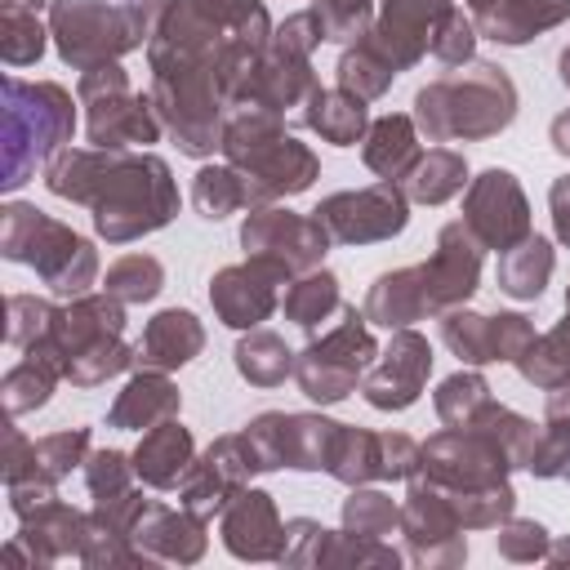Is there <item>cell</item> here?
<instances>
[{
  "label": "cell",
  "mask_w": 570,
  "mask_h": 570,
  "mask_svg": "<svg viewBox=\"0 0 570 570\" xmlns=\"http://www.w3.org/2000/svg\"><path fill=\"white\" fill-rule=\"evenodd\" d=\"M45 183L53 196L89 205L94 227L116 245L165 227L178 209L169 165L156 156H129L116 147H94V151L62 147L49 160Z\"/></svg>",
  "instance_id": "6da1fadb"
},
{
  "label": "cell",
  "mask_w": 570,
  "mask_h": 570,
  "mask_svg": "<svg viewBox=\"0 0 570 570\" xmlns=\"http://www.w3.org/2000/svg\"><path fill=\"white\" fill-rule=\"evenodd\" d=\"M512 116H517V89L490 62L450 71V76L432 80L428 89H419V98H414V120L423 125V134L432 142L490 138V134L508 129Z\"/></svg>",
  "instance_id": "7a4b0ae2"
},
{
  "label": "cell",
  "mask_w": 570,
  "mask_h": 570,
  "mask_svg": "<svg viewBox=\"0 0 570 570\" xmlns=\"http://www.w3.org/2000/svg\"><path fill=\"white\" fill-rule=\"evenodd\" d=\"M76 129L71 94L62 85H31L9 76L4 80V187H22L36 165L62 151V142Z\"/></svg>",
  "instance_id": "3957f363"
},
{
  "label": "cell",
  "mask_w": 570,
  "mask_h": 570,
  "mask_svg": "<svg viewBox=\"0 0 570 570\" xmlns=\"http://www.w3.org/2000/svg\"><path fill=\"white\" fill-rule=\"evenodd\" d=\"M223 151L245 174L254 200L303 191L316 178V156L281 129L276 111H263V107H249L223 129Z\"/></svg>",
  "instance_id": "277c9868"
},
{
  "label": "cell",
  "mask_w": 570,
  "mask_h": 570,
  "mask_svg": "<svg viewBox=\"0 0 570 570\" xmlns=\"http://www.w3.org/2000/svg\"><path fill=\"white\" fill-rule=\"evenodd\" d=\"M0 249L13 263H31L53 294L80 298L89 289V281L98 276L94 245L85 236H76L71 227H62L58 218H49V214H40L36 205H22V200L4 205Z\"/></svg>",
  "instance_id": "5b68a950"
},
{
  "label": "cell",
  "mask_w": 570,
  "mask_h": 570,
  "mask_svg": "<svg viewBox=\"0 0 570 570\" xmlns=\"http://www.w3.org/2000/svg\"><path fill=\"white\" fill-rule=\"evenodd\" d=\"M49 36L58 40L62 62H71L76 71H89L138 49L147 36V13H129L107 0H53Z\"/></svg>",
  "instance_id": "8992f818"
},
{
  "label": "cell",
  "mask_w": 570,
  "mask_h": 570,
  "mask_svg": "<svg viewBox=\"0 0 570 570\" xmlns=\"http://www.w3.org/2000/svg\"><path fill=\"white\" fill-rule=\"evenodd\" d=\"M80 102L89 107V142L94 147H134V142H156L160 125L151 120V102L138 98L116 62L89 67L80 76Z\"/></svg>",
  "instance_id": "52a82bcc"
},
{
  "label": "cell",
  "mask_w": 570,
  "mask_h": 570,
  "mask_svg": "<svg viewBox=\"0 0 570 570\" xmlns=\"http://www.w3.org/2000/svg\"><path fill=\"white\" fill-rule=\"evenodd\" d=\"M374 356H379V352H374V338H370V330H365V312L356 316V307H352L338 330H330L325 338H316V343L294 361V379H298V387H303L312 401L330 405V401H343V396L356 387V379L370 370Z\"/></svg>",
  "instance_id": "ba28073f"
},
{
  "label": "cell",
  "mask_w": 570,
  "mask_h": 570,
  "mask_svg": "<svg viewBox=\"0 0 570 570\" xmlns=\"http://www.w3.org/2000/svg\"><path fill=\"white\" fill-rule=\"evenodd\" d=\"M312 218L325 227L330 245H370V240L396 236L405 227L410 209H405V191L392 178H383L374 187L338 191V196L321 200Z\"/></svg>",
  "instance_id": "9c48e42d"
},
{
  "label": "cell",
  "mask_w": 570,
  "mask_h": 570,
  "mask_svg": "<svg viewBox=\"0 0 570 570\" xmlns=\"http://www.w3.org/2000/svg\"><path fill=\"white\" fill-rule=\"evenodd\" d=\"M401 530H405L410 557L419 566H454L468 552L463 521H459L450 494L436 481H428V476H414L410 481V499L401 508Z\"/></svg>",
  "instance_id": "30bf717a"
},
{
  "label": "cell",
  "mask_w": 570,
  "mask_h": 570,
  "mask_svg": "<svg viewBox=\"0 0 570 570\" xmlns=\"http://www.w3.org/2000/svg\"><path fill=\"white\" fill-rule=\"evenodd\" d=\"M463 227L485 249H499V254L530 236V209L508 169H485L481 178H472L463 200Z\"/></svg>",
  "instance_id": "8fae6325"
},
{
  "label": "cell",
  "mask_w": 570,
  "mask_h": 570,
  "mask_svg": "<svg viewBox=\"0 0 570 570\" xmlns=\"http://www.w3.org/2000/svg\"><path fill=\"white\" fill-rule=\"evenodd\" d=\"M240 245L258 258L281 263L289 276L294 272H312L325 258V227L316 218H298L289 209H258L249 214V223L240 227Z\"/></svg>",
  "instance_id": "7c38bea8"
},
{
  "label": "cell",
  "mask_w": 570,
  "mask_h": 570,
  "mask_svg": "<svg viewBox=\"0 0 570 570\" xmlns=\"http://www.w3.org/2000/svg\"><path fill=\"white\" fill-rule=\"evenodd\" d=\"M285 276H289V272H285L281 263L249 254L245 263L223 267V272L209 281L214 312H218L223 325H232V330H254L258 321L272 316V307H276V285H281Z\"/></svg>",
  "instance_id": "4fadbf2b"
},
{
  "label": "cell",
  "mask_w": 570,
  "mask_h": 570,
  "mask_svg": "<svg viewBox=\"0 0 570 570\" xmlns=\"http://www.w3.org/2000/svg\"><path fill=\"white\" fill-rule=\"evenodd\" d=\"M481 249H485V245L463 227V218L441 227L436 254H432L428 263H419L423 294H428V312H450V307H459V303L476 289Z\"/></svg>",
  "instance_id": "5bb4252c"
},
{
  "label": "cell",
  "mask_w": 570,
  "mask_h": 570,
  "mask_svg": "<svg viewBox=\"0 0 570 570\" xmlns=\"http://www.w3.org/2000/svg\"><path fill=\"white\" fill-rule=\"evenodd\" d=\"M428 370H432V347L423 334H414L410 325L392 334V347L383 352V361L374 370H365V401L374 410H405L419 401L423 383H428Z\"/></svg>",
  "instance_id": "9a60e30c"
},
{
  "label": "cell",
  "mask_w": 570,
  "mask_h": 570,
  "mask_svg": "<svg viewBox=\"0 0 570 570\" xmlns=\"http://www.w3.org/2000/svg\"><path fill=\"white\" fill-rule=\"evenodd\" d=\"M450 9H454L450 0H379V27L365 31V36L401 71V67H414L428 53L432 31L441 27V18Z\"/></svg>",
  "instance_id": "2e32d148"
},
{
  "label": "cell",
  "mask_w": 570,
  "mask_h": 570,
  "mask_svg": "<svg viewBox=\"0 0 570 570\" xmlns=\"http://www.w3.org/2000/svg\"><path fill=\"white\" fill-rule=\"evenodd\" d=\"M223 543L227 552L245 557V561H267L281 557L285 548V525L276 517L272 494L263 490H240L227 508H223Z\"/></svg>",
  "instance_id": "e0dca14e"
},
{
  "label": "cell",
  "mask_w": 570,
  "mask_h": 570,
  "mask_svg": "<svg viewBox=\"0 0 570 570\" xmlns=\"http://www.w3.org/2000/svg\"><path fill=\"white\" fill-rule=\"evenodd\" d=\"M134 543L151 561H196L205 552V517L187 512L183 503H178V512L147 503L134 525Z\"/></svg>",
  "instance_id": "ac0fdd59"
},
{
  "label": "cell",
  "mask_w": 570,
  "mask_h": 570,
  "mask_svg": "<svg viewBox=\"0 0 570 570\" xmlns=\"http://www.w3.org/2000/svg\"><path fill=\"white\" fill-rule=\"evenodd\" d=\"M18 521H22L18 543H27V548H31V561H40V566L62 561V557H71V552L80 557V548H85L89 517H80L76 508H67V503H58V499H45V503L27 508Z\"/></svg>",
  "instance_id": "d6986e66"
},
{
  "label": "cell",
  "mask_w": 570,
  "mask_h": 570,
  "mask_svg": "<svg viewBox=\"0 0 570 570\" xmlns=\"http://www.w3.org/2000/svg\"><path fill=\"white\" fill-rule=\"evenodd\" d=\"M566 18H570V0H490L481 13H472L476 31L499 45H525Z\"/></svg>",
  "instance_id": "ffe728a7"
},
{
  "label": "cell",
  "mask_w": 570,
  "mask_h": 570,
  "mask_svg": "<svg viewBox=\"0 0 570 570\" xmlns=\"http://www.w3.org/2000/svg\"><path fill=\"white\" fill-rule=\"evenodd\" d=\"M200 347H205L200 321H196L191 312L169 307V312H160V316L147 321L142 343H138V361H142V370H178V365H187Z\"/></svg>",
  "instance_id": "44dd1931"
},
{
  "label": "cell",
  "mask_w": 570,
  "mask_h": 570,
  "mask_svg": "<svg viewBox=\"0 0 570 570\" xmlns=\"http://www.w3.org/2000/svg\"><path fill=\"white\" fill-rule=\"evenodd\" d=\"M165 419H178V387L165 379V370H142L125 383V392L116 396L107 423L111 428H129V432H142V428H156Z\"/></svg>",
  "instance_id": "7402d4cb"
},
{
  "label": "cell",
  "mask_w": 570,
  "mask_h": 570,
  "mask_svg": "<svg viewBox=\"0 0 570 570\" xmlns=\"http://www.w3.org/2000/svg\"><path fill=\"white\" fill-rule=\"evenodd\" d=\"M191 463H196V459H191V436H187V428H183L178 419H165V423L147 428L142 445L134 450V472H138L147 485H156V490L178 485Z\"/></svg>",
  "instance_id": "603a6c76"
},
{
  "label": "cell",
  "mask_w": 570,
  "mask_h": 570,
  "mask_svg": "<svg viewBox=\"0 0 570 570\" xmlns=\"http://www.w3.org/2000/svg\"><path fill=\"white\" fill-rule=\"evenodd\" d=\"M419 316H428V294H423V276L419 267H401L374 281L370 298H365V321L383 325V330H405Z\"/></svg>",
  "instance_id": "cb8c5ba5"
},
{
  "label": "cell",
  "mask_w": 570,
  "mask_h": 570,
  "mask_svg": "<svg viewBox=\"0 0 570 570\" xmlns=\"http://www.w3.org/2000/svg\"><path fill=\"white\" fill-rule=\"evenodd\" d=\"M365 165L379 174V178H405L414 169V160L423 156L419 151V138H414V120L410 116H379L365 134V147H361Z\"/></svg>",
  "instance_id": "d4e9b609"
},
{
  "label": "cell",
  "mask_w": 570,
  "mask_h": 570,
  "mask_svg": "<svg viewBox=\"0 0 570 570\" xmlns=\"http://www.w3.org/2000/svg\"><path fill=\"white\" fill-rule=\"evenodd\" d=\"M303 120L325 138V142H334V147H352V142H361L365 138V98H356V94H347V89H312V98H307V111H303Z\"/></svg>",
  "instance_id": "484cf974"
},
{
  "label": "cell",
  "mask_w": 570,
  "mask_h": 570,
  "mask_svg": "<svg viewBox=\"0 0 570 570\" xmlns=\"http://www.w3.org/2000/svg\"><path fill=\"white\" fill-rule=\"evenodd\" d=\"M548 276H552V245L534 232L499 254V289L512 298H539Z\"/></svg>",
  "instance_id": "4316f807"
},
{
  "label": "cell",
  "mask_w": 570,
  "mask_h": 570,
  "mask_svg": "<svg viewBox=\"0 0 570 570\" xmlns=\"http://www.w3.org/2000/svg\"><path fill=\"white\" fill-rule=\"evenodd\" d=\"M468 183V165L459 151L450 147H432L414 160V169L405 174V196L410 200H423V205H441L450 196H459Z\"/></svg>",
  "instance_id": "83f0119b"
},
{
  "label": "cell",
  "mask_w": 570,
  "mask_h": 570,
  "mask_svg": "<svg viewBox=\"0 0 570 570\" xmlns=\"http://www.w3.org/2000/svg\"><path fill=\"white\" fill-rule=\"evenodd\" d=\"M236 370H240L254 387H276V383H285V379L294 374V352H289L276 334L254 330L249 338L236 343Z\"/></svg>",
  "instance_id": "f1b7e54d"
},
{
  "label": "cell",
  "mask_w": 570,
  "mask_h": 570,
  "mask_svg": "<svg viewBox=\"0 0 570 570\" xmlns=\"http://www.w3.org/2000/svg\"><path fill=\"white\" fill-rule=\"evenodd\" d=\"M517 370L530 379V383H539V387H561V383H570V316L552 330V334H543V338H534L521 356H517Z\"/></svg>",
  "instance_id": "f546056e"
},
{
  "label": "cell",
  "mask_w": 570,
  "mask_h": 570,
  "mask_svg": "<svg viewBox=\"0 0 570 570\" xmlns=\"http://www.w3.org/2000/svg\"><path fill=\"white\" fill-rule=\"evenodd\" d=\"M392 76H396V67L387 62V53L370 36L356 49H347L338 62V89H347L356 98H379L392 85Z\"/></svg>",
  "instance_id": "4dcf8cb0"
},
{
  "label": "cell",
  "mask_w": 570,
  "mask_h": 570,
  "mask_svg": "<svg viewBox=\"0 0 570 570\" xmlns=\"http://www.w3.org/2000/svg\"><path fill=\"white\" fill-rule=\"evenodd\" d=\"M281 307H285V316H289L294 325L316 330V325L338 307V281H334V272H307L303 281H294V285L285 289Z\"/></svg>",
  "instance_id": "1f68e13d"
},
{
  "label": "cell",
  "mask_w": 570,
  "mask_h": 570,
  "mask_svg": "<svg viewBox=\"0 0 570 570\" xmlns=\"http://www.w3.org/2000/svg\"><path fill=\"white\" fill-rule=\"evenodd\" d=\"M191 205L200 209V218H227L232 209L254 205V196H249L245 174L232 165V169H200L191 187Z\"/></svg>",
  "instance_id": "d6a6232c"
},
{
  "label": "cell",
  "mask_w": 570,
  "mask_h": 570,
  "mask_svg": "<svg viewBox=\"0 0 570 570\" xmlns=\"http://www.w3.org/2000/svg\"><path fill=\"white\" fill-rule=\"evenodd\" d=\"M160 285H165V272L147 254H125L107 267V294H116L120 303H147L160 294Z\"/></svg>",
  "instance_id": "836d02e7"
},
{
  "label": "cell",
  "mask_w": 570,
  "mask_h": 570,
  "mask_svg": "<svg viewBox=\"0 0 570 570\" xmlns=\"http://www.w3.org/2000/svg\"><path fill=\"white\" fill-rule=\"evenodd\" d=\"M490 405V387L481 374H450L436 387V414L445 428H468Z\"/></svg>",
  "instance_id": "e575fe53"
},
{
  "label": "cell",
  "mask_w": 570,
  "mask_h": 570,
  "mask_svg": "<svg viewBox=\"0 0 570 570\" xmlns=\"http://www.w3.org/2000/svg\"><path fill=\"white\" fill-rule=\"evenodd\" d=\"M441 338L445 347L468 365H490V316L476 312H441Z\"/></svg>",
  "instance_id": "d590c367"
},
{
  "label": "cell",
  "mask_w": 570,
  "mask_h": 570,
  "mask_svg": "<svg viewBox=\"0 0 570 570\" xmlns=\"http://www.w3.org/2000/svg\"><path fill=\"white\" fill-rule=\"evenodd\" d=\"M0 53H4L9 67H27L45 53V27L36 22V9L4 4V13H0Z\"/></svg>",
  "instance_id": "8d00e7d4"
},
{
  "label": "cell",
  "mask_w": 570,
  "mask_h": 570,
  "mask_svg": "<svg viewBox=\"0 0 570 570\" xmlns=\"http://www.w3.org/2000/svg\"><path fill=\"white\" fill-rule=\"evenodd\" d=\"M392 525H401V508L379 494V490H352V499L343 503V530L352 534H365V539H383L392 534Z\"/></svg>",
  "instance_id": "74e56055"
},
{
  "label": "cell",
  "mask_w": 570,
  "mask_h": 570,
  "mask_svg": "<svg viewBox=\"0 0 570 570\" xmlns=\"http://www.w3.org/2000/svg\"><path fill=\"white\" fill-rule=\"evenodd\" d=\"M330 472H334L343 485H365V481H374V476H379V436H374V432L343 428Z\"/></svg>",
  "instance_id": "f35d334b"
},
{
  "label": "cell",
  "mask_w": 570,
  "mask_h": 570,
  "mask_svg": "<svg viewBox=\"0 0 570 570\" xmlns=\"http://www.w3.org/2000/svg\"><path fill=\"white\" fill-rule=\"evenodd\" d=\"M129 361H134V356H129V347H125L120 338H107V343H98V347H89V352L71 356V361L62 365V379H71L76 387H98V383L116 379Z\"/></svg>",
  "instance_id": "ab89813d"
},
{
  "label": "cell",
  "mask_w": 570,
  "mask_h": 570,
  "mask_svg": "<svg viewBox=\"0 0 570 570\" xmlns=\"http://www.w3.org/2000/svg\"><path fill=\"white\" fill-rule=\"evenodd\" d=\"M89 450V432L85 428H71V432H53V436H40L36 441V476L31 481H58L67 476Z\"/></svg>",
  "instance_id": "60d3db41"
},
{
  "label": "cell",
  "mask_w": 570,
  "mask_h": 570,
  "mask_svg": "<svg viewBox=\"0 0 570 570\" xmlns=\"http://www.w3.org/2000/svg\"><path fill=\"white\" fill-rule=\"evenodd\" d=\"M53 321H58V312L45 303V298H36V294H13L9 298V347H31V343H40L49 330H53Z\"/></svg>",
  "instance_id": "b9f144b4"
},
{
  "label": "cell",
  "mask_w": 570,
  "mask_h": 570,
  "mask_svg": "<svg viewBox=\"0 0 570 570\" xmlns=\"http://www.w3.org/2000/svg\"><path fill=\"white\" fill-rule=\"evenodd\" d=\"M330 539L334 530L298 517V521H285V548H281V561L289 566H316V561H330Z\"/></svg>",
  "instance_id": "7bdbcfd3"
},
{
  "label": "cell",
  "mask_w": 570,
  "mask_h": 570,
  "mask_svg": "<svg viewBox=\"0 0 570 570\" xmlns=\"http://www.w3.org/2000/svg\"><path fill=\"white\" fill-rule=\"evenodd\" d=\"M134 463L120 454V450H98L85 459V481L94 490V499H116V494H129L134 481H129Z\"/></svg>",
  "instance_id": "ee69618b"
},
{
  "label": "cell",
  "mask_w": 570,
  "mask_h": 570,
  "mask_svg": "<svg viewBox=\"0 0 570 570\" xmlns=\"http://www.w3.org/2000/svg\"><path fill=\"white\" fill-rule=\"evenodd\" d=\"M534 476H561L570 472V423H548L543 419V432L534 441V454L525 463Z\"/></svg>",
  "instance_id": "f6af8a7d"
},
{
  "label": "cell",
  "mask_w": 570,
  "mask_h": 570,
  "mask_svg": "<svg viewBox=\"0 0 570 570\" xmlns=\"http://www.w3.org/2000/svg\"><path fill=\"white\" fill-rule=\"evenodd\" d=\"M472 40H476V22L463 18L459 9H450V13L441 18V27L432 31V45H428V49H432L441 62L454 67V62H468V58H472Z\"/></svg>",
  "instance_id": "bcb514c9"
},
{
  "label": "cell",
  "mask_w": 570,
  "mask_h": 570,
  "mask_svg": "<svg viewBox=\"0 0 570 570\" xmlns=\"http://www.w3.org/2000/svg\"><path fill=\"white\" fill-rule=\"evenodd\" d=\"M534 325L521 312H499L490 316V361H517L534 343Z\"/></svg>",
  "instance_id": "7dc6e473"
},
{
  "label": "cell",
  "mask_w": 570,
  "mask_h": 570,
  "mask_svg": "<svg viewBox=\"0 0 570 570\" xmlns=\"http://www.w3.org/2000/svg\"><path fill=\"white\" fill-rule=\"evenodd\" d=\"M494 548L508 561H534V557H548V530L539 521H512L508 517L494 534Z\"/></svg>",
  "instance_id": "c3c4849f"
},
{
  "label": "cell",
  "mask_w": 570,
  "mask_h": 570,
  "mask_svg": "<svg viewBox=\"0 0 570 570\" xmlns=\"http://www.w3.org/2000/svg\"><path fill=\"white\" fill-rule=\"evenodd\" d=\"M316 13L325 22V40H352L365 36L370 0H316Z\"/></svg>",
  "instance_id": "681fc988"
},
{
  "label": "cell",
  "mask_w": 570,
  "mask_h": 570,
  "mask_svg": "<svg viewBox=\"0 0 570 570\" xmlns=\"http://www.w3.org/2000/svg\"><path fill=\"white\" fill-rule=\"evenodd\" d=\"M414 468H423V450L401 432H383L379 436V476H414Z\"/></svg>",
  "instance_id": "f907efd6"
},
{
  "label": "cell",
  "mask_w": 570,
  "mask_h": 570,
  "mask_svg": "<svg viewBox=\"0 0 570 570\" xmlns=\"http://www.w3.org/2000/svg\"><path fill=\"white\" fill-rule=\"evenodd\" d=\"M548 196H552V223H557V236L570 245V174L557 178Z\"/></svg>",
  "instance_id": "816d5d0a"
},
{
  "label": "cell",
  "mask_w": 570,
  "mask_h": 570,
  "mask_svg": "<svg viewBox=\"0 0 570 570\" xmlns=\"http://www.w3.org/2000/svg\"><path fill=\"white\" fill-rule=\"evenodd\" d=\"M552 147H557L561 156H570V111L552 120Z\"/></svg>",
  "instance_id": "f5cc1de1"
},
{
  "label": "cell",
  "mask_w": 570,
  "mask_h": 570,
  "mask_svg": "<svg viewBox=\"0 0 570 570\" xmlns=\"http://www.w3.org/2000/svg\"><path fill=\"white\" fill-rule=\"evenodd\" d=\"M107 4H116V9H129V13H147V9H151V0H107Z\"/></svg>",
  "instance_id": "db71d44e"
},
{
  "label": "cell",
  "mask_w": 570,
  "mask_h": 570,
  "mask_svg": "<svg viewBox=\"0 0 570 570\" xmlns=\"http://www.w3.org/2000/svg\"><path fill=\"white\" fill-rule=\"evenodd\" d=\"M4 4H13V9H40L45 0H4Z\"/></svg>",
  "instance_id": "11a10c76"
},
{
  "label": "cell",
  "mask_w": 570,
  "mask_h": 570,
  "mask_svg": "<svg viewBox=\"0 0 570 570\" xmlns=\"http://www.w3.org/2000/svg\"><path fill=\"white\" fill-rule=\"evenodd\" d=\"M561 80H566V89H570V49L561 53Z\"/></svg>",
  "instance_id": "9f6ffc18"
},
{
  "label": "cell",
  "mask_w": 570,
  "mask_h": 570,
  "mask_svg": "<svg viewBox=\"0 0 570 570\" xmlns=\"http://www.w3.org/2000/svg\"><path fill=\"white\" fill-rule=\"evenodd\" d=\"M566 316H570V294H566Z\"/></svg>",
  "instance_id": "6f0895ef"
}]
</instances>
